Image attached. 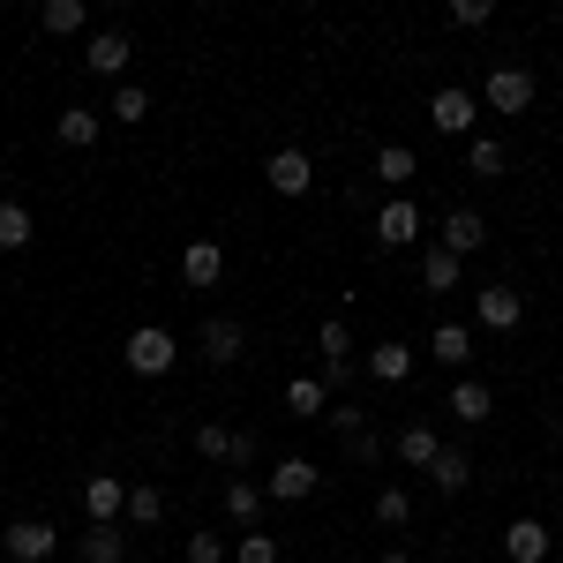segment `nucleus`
<instances>
[{
    "instance_id": "1",
    "label": "nucleus",
    "mask_w": 563,
    "mask_h": 563,
    "mask_svg": "<svg viewBox=\"0 0 563 563\" xmlns=\"http://www.w3.org/2000/svg\"><path fill=\"white\" fill-rule=\"evenodd\" d=\"M481 106H488V113H504V121H519L526 106H533V68L496 60V68H488V84H481Z\"/></svg>"
},
{
    "instance_id": "2",
    "label": "nucleus",
    "mask_w": 563,
    "mask_h": 563,
    "mask_svg": "<svg viewBox=\"0 0 563 563\" xmlns=\"http://www.w3.org/2000/svg\"><path fill=\"white\" fill-rule=\"evenodd\" d=\"M121 361H129L135 376H166V368L180 361V339L166 331V323H135L129 346H121Z\"/></svg>"
},
{
    "instance_id": "3",
    "label": "nucleus",
    "mask_w": 563,
    "mask_h": 563,
    "mask_svg": "<svg viewBox=\"0 0 563 563\" xmlns=\"http://www.w3.org/2000/svg\"><path fill=\"white\" fill-rule=\"evenodd\" d=\"M474 113H481V98H474V90H459V84H443L429 98V129L435 135H466V143H474Z\"/></svg>"
},
{
    "instance_id": "4",
    "label": "nucleus",
    "mask_w": 563,
    "mask_h": 563,
    "mask_svg": "<svg viewBox=\"0 0 563 563\" xmlns=\"http://www.w3.org/2000/svg\"><path fill=\"white\" fill-rule=\"evenodd\" d=\"M263 180H271V196H308L316 188V158H308L301 143H286V151H271Z\"/></svg>"
},
{
    "instance_id": "5",
    "label": "nucleus",
    "mask_w": 563,
    "mask_h": 563,
    "mask_svg": "<svg viewBox=\"0 0 563 563\" xmlns=\"http://www.w3.org/2000/svg\"><path fill=\"white\" fill-rule=\"evenodd\" d=\"M196 346H203L211 368H233V361L249 353V323H241V316H203V339H196Z\"/></svg>"
},
{
    "instance_id": "6",
    "label": "nucleus",
    "mask_w": 563,
    "mask_h": 563,
    "mask_svg": "<svg viewBox=\"0 0 563 563\" xmlns=\"http://www.w3.org/2000/svg\"><path fill=\"white\" fill-rule=\"evenodd\" d=\"M84 519H90V526H121V519H129V481L90 474V481H84Z\"/></svg>"
},
{
    "instance_id": "7",
    "label": "nucleus",
    "mask_w": 563,
    "mask_h": 563,
    "mask_svg": "<svg viewBox=\"0 0 563 563\" xmlns=\"http://www.w3.org/2000/svg\"><path fill=\"white\" fill-rule=\"evenodd\" d=\"M316 488H323L316 459H278V466H271V481H263V496H278V504H308Z\"/></svg>"
},
{
    "instance_id": "8",
    "label": "nucleus",
    "mask_w": 563,
    "mask_h": 563,
    "mask_svg": "<svg viewBox=\"0 0 563 563\" xmlns=\"http://www.w3.org/2000/svg\"><path fill=\"white\" fill-rule=\"evenodd\" d=\"M0 549H8V563H45L53 549H60V533L45 519H15L8 533H0Z\"/></svg>"
},
{
    "instance_id": "9",
    "label": "nucleus",
    "mask_w": 563,
    "mask_h": 563,
    "mask_svg": "<svg viewBox=\"0 0 563 563\" xmlns=\"http://www.w3.org/2000/svg\"><path fill=\"white\" fill-rule=\"evenodd\" d=\"M474 323H481V331H519L526 301L511 294V286H481V294H474Z\"/></svg>"
},
{
    "instance_id": "10",
    "label": "nucleus",
    "mask_w": 563,
    "mask_h": 563,
    "mask_svg": "<svg viewBox=\"0 0 563 563\" xmlns=\"http://www.w3.org/2000/svg\"><path fill=\"white\" fill-rule=\"evenodd\" d=\"M549 549H556V526H541V519H511L504 526V556L511 563H549Z\"/></svg>"
},
{
    "instance_id": "11",
    "label": "nucleus",
    "mask_w": 563,
    "mask_h": 563,
    "mask_svg": "<svg viewBox=\"0 0 563 563\" xmlns=\"http://www.w3.org/2000/svg\"><path fill=\"white\" fill-rule=\"evenodd\" d=\"M129 31H98V38L84 45V68L90 76H113V84H129Z\"/></svg>"
},
{
    "instance_id": "12",
    "label": "nucleus",
    "mask_w": 563,
    "mask_h": 563,
    "mask_svg": "<svg viewBox=\"0 0 563 563\" xmlns=\"http://www.w3.org/2000/svg\"><path fill=\"white\" fill-rule=\"evenodd\" d=\"M376 241H384V256L390 249H413V241H421V211H413L406 196H390L384 211H376Z\"/></svg>"
},
{
    "instance_id": "13",
    "label": "nucleus",
    "mask_w": 563,
    "mask_h": 563,
    "mask_svg": "<svg viewBox=\"0 0 563 563\" xmlns=\"http://www.w3.org/2000/svg\"><path fill=\"white\" fill-rule=\"evenodd\" d=\"M435 249H451V256L466 263L474 249H488V218L481 211H443V241H435Z\"/></svg>"
},
{
    "instance_id": "14",
    "label": "nucleus",
    "mask_w": 563,
    "mask_h": 563,
    "mask_svg": "<svg viewBox=\"0 0 563 563\" xmlns=\"http://www.w3.org/2000/svg\"><path fill=\"white\" fill-rule=\"evenodd\" d=\"M38 241V218H31V203L23 196H0V256H23Z\"/></svg>"
},
{
    "instance_id": "15",
    "label": "nucleus",
    "mask_w": 563,
    "mask_h": 563,
    "mask_svg": "<svg viewBox=\"0 0 563 563\" xmlns=\"http://www.w3.org/2000/svg\"><path fill=\"white\" fill-rule=\"evenodd\" d=\"M180 278H188L196 294H211L218 278H225V249H218V241H188V249H180Z\"/></svg>"
},
{
    "instance_id": "16",
    "label": "nucleus",
    "mask_w": 563,
    "mask_h": 563,
    "mask_svg": "<svg viewBox=\"0 0 563 563\" xmlns=\"http://www.w3.org/2000/svg\"><path fill=\"white\" fill-rule=\"evenodd\" d=\"M390 451H398V466H413V474H429V466H435V451H443V435H435L429 421H406Z\"/></svg>"
},
{
    "instance_id": "17",
    "label": "nucleus",
    "mask_w": 563,
    "mask_h": 563,
    "mask_svg": "<svg viewBox=\"0 0 563 563\" xmlns=\"http://www.w3.org/2000/svg\"><path fill=\"white\" fill-rule=\"evenodd\" d=\"M98 135H106V121H98L90 106H68V113H53V143H60V151H90Z\"/></svg>"
},
{
    "instance_id": "18",
    "label": "nucleus",
    "mask_w": 563,
    "mask_h": 563,
    "mask_svg": "<svg viewBox=\"0 0 563 563\" xmlns=\"http://www.w3.org/2000/svg\"><path fill=\"white\" fill-rule=\"evenodd\" d=\"M361 368H368V384H406V376H413V346H398V339H384V346L368 353Z\"/></svg>"
},
{
    "instance_id": "19",
    "label": "nucleus",
    "mask_w": 563,
    "mask_h": 563,
    "mask_svg": "<svg viewBox=\"0 0 563 563\" xmlns=\"http://www.w3.org/2000/svg\"><path fill=\"white\" fill-rule=\"evenodd\" d=\"M429 481L443 488V496H459V488H474V459H466L459 443H443V451H435V466H429Z\"/></svg>"
},
{
    "instance_id": "20",
    "label": "nucleus",
    "mask_w": 563,
    "mask_h": 563,
    "mask_svg": "<svg viewBox=\"0 0 563 563\" xmlns=\"http://www.w3.org/2000/svg\"><path fill=\"white\" fill-rule=\"evenodd\" d=\"M488 413H496V390L481 384V376L451 384V421H488Z\"/></svg>"
},
{
    "instance_id": "21",
    "label": "nucleus",
    "mask_w": 563,
    "mask_h": 563,
    "mask_svg": "<svg viewBox=\"0 0 563 563\" xmlns=\"http://www.w3.org/2000/svg\"><path fill=\"white\" fill-rule=\"evenodd\" d=\"M429 353L443 361V368H459V361H474V331H466V323H435V331H429Z\"/></svg>"
},
{
    "instance_id": "22",
    "label": "nucleus",
    "mask_w": 563,
    "mask_h": 563,
    "mask_svg": "<svg viewBox=\"0 0 563 563\" xmlns=\"http://www.w3.org/2000/svg\"><path fill=\"white\" fill-rule=\"evenodd\" d=\"M459 278H466V263L451 256V249H429V256H421V286H429V294H459Z\"/></svg>"
},
{
    "instance_id": "23",
    "label": "nucleus",
    "mask_w": 563,
    "mask_h": 563,
    "mask_svg": "<svg viewBox=\"0 0 563 563\" xmlns=\"http://www.w3.org/2000/svg\"><path fill=\"white\" fill-rule=\"evenodd\" d=\"M121 556H129L121 526H84V563H121Z\"/></svg>"
},
{
    "instance_id": "24",
    "label": "nucleus",
    "mask_w": 563,
    "mask_h": 563,
    "mask_svg": "<svg viewBox=\"0 0 563 563\" xmlns=\"http://www.w3.org/2000/svg\"><path fill=\"white\" fill-rule=\"evenodd\" d=\"M376 526H384V533H406V526H413V496H406V488H376Z\"/></svg>"
},
{
    "instance_id": "25",
    "label": "nucleus",
    "mask_w": 563,
    "mask_h": 563,
    "mask_svg": "<svg viewBox=\"0 0 563 563\" xmlns=\"http://www.w3.org/2000/svg\"><path fill=\"white\" fill-rule=\"evenodd\" d=\"M466 174H474V180L504 174V135H474V143H466Z\"/></svg>"
},
{
    "instance_id": "26",
    "label": "nucleus",
    "mask_w": 563,
    "mask_h": 563,
    "mask_svg": "<svg viewBox=\"0 0 563 563\" xmlns=\"http://www.w3.org/2000/svg\"><path fill=\"white\" fill-rule=\"evenodd\" d=\"M413 174H421V158H413L406 143H384V151H376V180H390V188H406Z\"/></svg>"
},
{
    "instance_id": "27",
    "label": "nucleus",
    "mask_w": 563,
    "mask_h": 563,
    "mask_svg": "<svg viewBox=\"0 0 563 563\" xmlns=\"http://www.w3.org/2000/svg\"><path fill=\"white\" fill-rule=\"evenodd\" d=\"M323 398H331V390H323V376H294V384H286V413L316 421V413H323Z\"/></svg>"
},
{
    "instance_id": "28",
    "label": "nucleus",
    "mask_w": 563,
    "mask_h": 563,
    "mask_svg": "<svg viewBox=\"0 0 563 563\" xmlns=\"http://www.w3.org/2000/svg\"><path fill=\"white\" fill-rule=\"evenodd\" d=\"M196 459L233 466V429H225V421H196Z\"/></svg>"
},
{
    "instance_id": "29",
    "label": "nucleus",
    "mask_w": 563,
    "mask_h": 563,
    "mask_svg": "<svg viewBox=\"0 0 563 563\" xmlns=\"http://www.w3.org/2000/svg\"><path fill=\"white\" fill-rule=\"evenodd\" d=\"M225 519H241V526L263 519V488L256 481H225Z\"/></svg>"
},
{
    "instance_id": "30",
    "label": "nucleus",
    "mask_w": 563,
    "mask_h": 563,
    "mask_svg": "<svg viewBox=\"0 0 563 563\" xmlns=\"http://www.w3.org/2000/svg\"><path fill=\"white\" fill-rule=\"evenodd\" d=\"M158 519H166V488H151V481H143V488H129V526H143V533H151Z\"/></svg>"
},
{
    "instance_id": "31",
    "label": "nucleus",
    "mask_w": 563,
    "mask_h": 563,
    "mask_svg": "<svg viewBox=\"0 0 563 563\" xmlns=\"http://www.w3.org/2000/svg\"><path fill=\"white\" fill-rule=\"evenodd\" d=\"M38 23L53 31V38H76V31H84V0H45Z\"/></svg>"
},
{
    "instance_id": "32",
    "label": "nucleus",
    "mask_w": 563,
    "mask_h": 563,
    "mask_svg": "<svg viewBox=\"0 0 563 563\" xmlns=\"http://www.w3.org/2000/svg\"><path fill=\"white\" fill-rule=\"evenodd\" d=\"M316 353H323V361H353V323H346V316H323V331H316Z\"/></svg>"
},
{
    "instance_id": "33",
    "label": "nucleus",
    "mask_w": 563,
    "mask_h": 563,
    "mask_svg": "<svg viewBox=\"0 0 563 563\" xmlns=\"http://www.w3.org/2000/svg\"><path fill=\"white\" fill-rule=\"evenodd\" d=\"M286 549H278V533H263V526H249L241 541H233V563H278Z\"/></svg>"
},
{
    "instance_id": "34",
    "label": "nucleus",
    "mask_w": 563,
    "mask_h": 563,
    "mask_svg": "<svg viewBox=\"0 0 563 563\" xmlns=\"http://www.w3.org/2000/svg\"><path fill=\"white\" fill-rule=\"evenodd\" d=\"M143 113H151V90H143V84L113 90V121H143Z\"/></svg>"
},
{
    "instance_id": "35",
    "label": "nucleus",
    "mask_w": 563,
    "mask_h": 563,
    "mask_svg": "<svg viewBox=\"0 0 563 563\" xmlns=\"http://www.w3.org/2000/svg\"><path fill=\"white\" fill-rule=\"evenodd\" d=\"M323 421H331V429H339V443H346V435H361V429H368V413H361V406H353V398H339V406H331V413H323Z\"/></svg>"
},
{
    "instance_id": "36",
    "label": "nucleus",
    "mask_w": 563,
    "mask_h": 563,
    "mask_svg": "<svg viewBox=\"0 0 563 563\" xmlns=\"http://www.w3.org/2000/svg\"><path fill=\"white\" fill-rule=\"evenodd\" d=\"M346 459H361V466H376V459H384V435H376V429L346 435Z\"/></svg>"
},
{
    "instance_id": "37",
    "label": "nucleus",
    "mask_w": 563,
    "mask_h": 563,
    "mask_svg": "<svg viewBox=\"0 0 563 563\" xmlns=\"http://www.w3.org/2000/svg\"><path fill=\"white\" fill-rule=\"evenodd\" d=\"M488 15H496V8H488V0H459V8H451V23H459V31H481V23H488Z\"/></svg>"
},
{
    "instance_id": "38",
    "label": "nucleus",
    "mask_w": 563,
    "mask_h": 563,
    "mask_svg": "<svg viewBox=\"0 0 563 563\" xmlns=\"http://www.w3.org/2000/svg\"><path fill=\"white\" fill-rule=\"evenodd\" d=\"M256 451H263V435H256V429H233V466H241V474L256 466Z\"/></svg>"
},
{
    "instance_id": "39",
    "label": "nucleus",
    "mask_w": 563,
    "mask_h": 563,
    "mask_svg": "<svg viewBox=\"0 0 563 563\" xmlns=\"http://www.w3.org/2000/svg\"><path fill=\"white\" fill-rule=\"evenodd\" d=\"M188 563H225V541H218V533H196V541H188Z\"/></svg>"
},
{
    "instance_id": "40",
    "label": "nucleus",
    "mask_w": 563,
    "mask_h": 563,
    "mask_svg": "<svg viewBox=\"0 0 563 563\" xmlns=\"http://www.w3.org/2000/svg\"><path fill=\"white\" fill-rule=\"evenodd\" d=\"M316 376H323V390H346V384H353V361H323Z\"/></svg>"
},
{
    "instance_id": "41",
    "label": "nucleus",
    "mask_w": 563,
    "mask_h": 563,
    "mask_svg": "<svg viewBox=\"0 0 563 563\" xmlns=\"http://www.w3.org/2000/svg\"><path fill=\"white\" fill-rule=\"evenodd\" d=\"M384 563H413V556H406V549H384Z\"/></svg>"
},
{
    "instance_id": "42",
    "label": "nucleus",
    "mask_w": 563,
    "mask_h": 563,
    "mask_svg": "<svg viewBox=\"0 0 563 563\" xmlns=\"http://www.w3.org/2000/svg\"><path fill=\"white\" fill-rule=\"evenodd\" d=\"M556 541H563V504H556Z\"/></svg>"
},
{
    "instance_id": "43",
    "label": "nucleus",
    "mask_w": 563,
    "mask_h": 563,
    "mask_svg": "<svg viewBox=\"0 0 563 563\" xmlns=\"http://www.w3.org/2000/svg\"><path fill=\"white\" fill-rule=\"evenodd\" d=\"M556 443H563V413H556Z\"/></svg>"
},
{
    "instance_id": "44",
    "label": "nucleus",
    "mask_w": 563,
    "mask_h": 563,
    "mask_svg": "<svg viewBox=\"0 0 563 563\" xmlns=\"http://www.w3.org/2000/svg\"><path fill=\"white\" fill-rule=\"evenodd\" d=\"M435 563H451V556H435Z\"/></svg>"
}]
</instances>
